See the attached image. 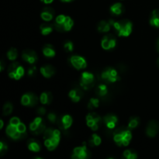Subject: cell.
I'll list each match as a JSON object with an SVG mask.
<instances>
[{
    "mask_svg": "<svg viewBox=\"0 0 159 159\" xmlns=\"http://www.w3.org/2000/svg\"><path fill=\"white\" fill-rule=\"evenodd\" d=\"M111 26L114 28L117 34L120 37H127L132 31V23L128 20H122L115 22L110 20Z\"/></svg>",
    "mask_w": 159,
    "mask_h": 159,
    "instance_id": "6da1fadb",
    "label": "cell"
},
{
    "mask_svg": "<svg viewBox=\"0 0 159 159\" xmlns=\"http://www.w3.org/2000/svg\"><path fill=\"white\" fill-rule=\"evenodd\" d=\"M60 131L58 130H54V136L51 137L49 139L45 140L44 145L49 151H53L57 148L60 141Z\"/></svg>",
    "mask_w": 159,
    "mask_h": 159,
    "instance_id": "7a4b0ae2",
    "label": "cell"
},
{
    "mask_svg": "<svg viewBox=\"0 0 159 159\" xmlns=\"http://www.w3.org/2000/svg\"><path fill=\"white\" fill-rule=\"evenodd\" d=\"M101 77L103 80L108 82H115L119 79L117 71L112 68H107L102 71Z\"/></svg>",
    "mask_w": 159,
    "mask_h": 159,
    "instance_id": "3957f363",
    "label": "cell"
},
{
    "mask_svg": "<svg viewBox=\"0 0 159 159\" xmlns=\"http://www.w3.org/2000/svg\"><path fill=\"white\" fill-rule=\"evenodd\" d=\"M95 78L93 74L89 72H83L81 76V85L85 89H89L93 86V84L94 83Z\"/></svg>",
    "mask_w": 159,
    "mask_h": 159,
    "instance_id": "277c9868",
    "label": "cell"
},
{
    "mask_svg": "<svg viewBox=\"0 0 159 159\" xmlns=\"http://www.w3.org/2000/svg\"><path fill=\"white\" fill-rule=\"evenodd\" d=\"M73 26V20L69 16L65 17V20L63 23H54V28L58 32H65L68 31L71 29Z\"/></svg>",
    "mask_w": 159,
    "mask_h": 159,
    "instance_id": "5b68a950",
    "label": "cell"
},
{
    "mask_svg": "<svg viewBox=\"0 0 159 159\" xmlns=\"http://www.w3.org/2000/svg\"><path fill=\"white\" fill-rule=\"evenodd\" d=\"M6 132L9 137H11L12 139L15 140L20 139V138H23L24 137H26V134L19 132L18 130H17L16 126H13L10 124H9V125H8Z\"/></svg>",
    "mask_w": 159,
    "mask_h": 159,
    "instance_id": "8992f818",
    "label": "cell"
},
{
    "mask_svg": "<svg viewBox=\"0 0 159 159\" xmlns=\"http://www.w3.org/2000/svg\"><path fill=\"white\" fill-rule=\"evenodd\" d=\"M70 62L72 65V66L78 70L83 69V68H86L87 66L85 60L82 57H80V56H72L70 58Z\"/></svg>",
    "mask_w": 159,
    "mask_h": 159,
    "instance_id": "52a82bcc",
    "label": "cell"
},
{
    "mask_svg": "<svg viewBox=\"0 0 159 159\" xmlns=\"http://www.w3.org/2000/svg\"><path fill=\"white\" fill-rule=\"evenodd\" d=\"M116 46V38L112 34H108L102 40V47L105 50H110Z\"/></svg>",
    "mask_w": 159,
    "mask_h": 159,
    "instance_id": "ba28073f",
    "label": "cell"
},
{
    "mask_svg": "<svg viewBox=\"0 0 159 159\" xmlns=\"http://www.w3.org/2000/svg\"><path fill=\"white\" fill-rule=\"evenodd\" d=\"M61 129H68L71 127L72 124V118L69 115H65L63 116H61L58 119H57L56 122Z\"/></svg>",
    "mask_w": 159,
    "mask_h": 159,
    "instance_id": "9c48e42d",
    "label": "cell"
},
{
    "mask_svg": "<svg viewBox=\"0 0 159 159\" xmlns=\"http://www.w3.org/2000/svg\"><path fill=\"white\" fill-rule=\"evenodd\" d=\"M22 57H23V59L25 61L28 62V63L30 64L35 63L37 60V54H36L35 51H34L33 50L26 49L25 50V51H23Z\"/></svg>",
    "mask_w": 159,
    "mask_h": 159,
    "instance_id": "30bf717a",
    "label": "cell"
},
{
    "mask_svg": "<svg viewBox=\"0 0 159 159\" xmlns=\"http://www.w3.org/2000/svg\"><path fill=\"white\" fill-rule=\"evenodd\" d=\"M159 130V124L157 121L152 120L148 123L147 127V130H146V133H147L148 136L149 137H155L157 134Z\"/></svg>",
    "mask_w": 159,
    "mask_h": 159,
    "instance_id": "8fae6325",
    "label": "cell"
},
{
    "mask_svg": "<svg viewBox=\"0 0 159 159\" xmlns=\"http://www.w3.org/2000/svg\"><path fill=\"white\" fill-rule=\"evenodd\" d=\"M88 151L85 146L83 147H78L74 149L73 151L72 158H78V159H84L87 158L88 156Z\"/></svg>",
    "mask_w": 159,
    "mask_h": 159,
    "instance_id": "7c38bea8",
    "label": "cell"
},
{
    "mask_svg": "<svg viewBox=\"0 0 159 159\" xmlns=\"http://www.w3.org/2000/svg\"><path fill=\"white\" fill-rule=\"evenodd\" d=\"M117 117L113 114H107L104 117V122H105L107 127L110 129L115 128L116 124H117Z\"/></svg>",
    "mask_w": 159,
    "mask_h": 159,
    "instance_id": "4fadbf2b",
    "label": "cell"
},
{
    "mask_svg": "<svg viewBox=\"0 0 159 159\" xmlns=\"http://www.w3.org/2000/svg\"><path fill=\"white\" fill-rule=\"evenodd\" d=\"M54 10L51 7H45L41 12V18L44 21H50L53 19L54 16Z\"/></svg>",
    "mask_w": 159,
    "mask_h": 159,
    "instance_id": "5bb4252c",
    "label": "cell"
},
{
    "mask_svg": "<svg viewBox=\"0 0 159 159\" xmlns=\"http://www.w3.org/2000/svg\"><path fill=\"white\" fill-rule=\"evenodd\" d=\"M40 72L45 78H50L55 73V68L52 65H45L41 67Z\"/></svg>",
    "mask_w": 159,
    "mask_h": 159,
    "instance_id": "9a60e30c",
    "label": "cell"
},
{
    "mask_svg": "<svg viewBox=\"0 0 159 159\" xmlns=\"http://www.w3.org/2000/svg\"><path fill=\"white\" fill-rule=\"evenodd\" d=\"M82 96V92L79 89H75L69 93V97L75 102H79Z\"/></svg>",
    "mask_w": 159,
    "mask_h": 159,
    "instance_id": "2e32d148",
    "label": "cell"
},
{
    "mask_svg": "<svg viewBox=\"0 0 159 159\" xmlns=\"http://www.w3.org/2000/svg\"><path fill=\"white\" fill-rule=\"evenodd\" d=\"M150 23L155 27H159V9H155L152 12L150 18Z\"/></svg>",
    "mask_w": 159,
    "mask_h": 159,
    "instance_id": "e0dca14e",
    "label": "cell"
},
{
    "mask_svg": "<svg viewBox=\"0 0 159 159\" xmlns=\"http://www.w3.org/2000/svg\"><path fill=\"white\" fill-rule=\"evenodd\" d=\"M24 75V69L22 66H19L14 72L9 73V75L11 79H15L16 80H19L22 76Z\"/></svg>",
    "mask_w": 159,
    "mask_h": 159,
    "instance_id": "ac0fdd59",
    "label": "cell"
},
{
    "mask_svg": "<svg viewBox=\"0 0 159 159\" xmlns=\"http://www.w3.org/2000/svg\"><path fill=\"white\" fill-rule=\"evenodd\" d=\"M40 102L43 104H50L52 102L53 96L50 92H44L40 95Z\"/></svg>",
    "mask_w": 159,
    "mask_h": 159,
    "instance_id": "d6986e66",
    "label": "cell"
},
{
    "mask_svg": "<svg viewBox=\"0 0 159 159\" xmlns=\"http://www.w3.org/2000/svg\"><path fill=\"white\" fill-rule=\"evenodd\" d=\"M43 53L47 57H54L55 55V50L51 44H45L43 48Z\"/></svg>",
    "mask_w": 159,
    "mask_h": 159,
    "instance_id": "ffe728a7",
    "label": "cell"
},
{
    "mask_svg": "<svg viewBox=\"0 0 159 159\" xmlns=\"http://www.w3.org/2000/svg\"><path fill=\"white\" fill-rule=\"evenodd\" d=\"M28 148L34 152H37L40 150V144L35 139H30L28 141Z\"/></svg>",
    "mask_w": 159,
    "mask_h": 159,
    "instance_id": "44dd1931",
    "label": "cell"
},
{
    "mask_svg": "<svg viewBox=\"0 0 159 159\" xmlns=\"http://www.w3.org/2000/svg\"><path fill=\"white\" fill-rule=\"evenodd\" d=\"M110 11L112 13L115 14V15H120V14L123 13V12L124 11V8L121 3H115L110 7Z\"/></svg>",
    "mask_w": 159,
    "mask_h": 159,
    "instance_id": "7402d4cb",
    "label": "cell"
},
{
    "mask_svg": "<svg viewBox=\"0 0 159 159\" xmlns=\"http://www.w3.org/2000/svg\"><path fill=\"white\" fill-rule=\"evenodd\" d=\"M111 23L110 22H107V21H101L100 23H99L98 25V30L99 32L102 33H105V32H108L109 30H110V27H111Z\"/></svg>",
    "mask_w": 159,
    "mask_h": 159,
    "instance_id": "603a6c76",
    "label": "cell"
},
{
    "mask_svg": "<svg viewBox=\"0 0 159 159\" xmlns=\"http://www.w3.org/2000/svg\"><path fill=\"white\" fill-rule=\"evenodd\" d=\"M40 29L43 35H48L53 30L54 27H53V25L51 24V23H43V24L40 25Z\"/></svg>",
    "mask_w": 159,
    "mask_h": 159,
    "instance_id": "cb8c5ba5",
    "label": "cell"
},
{
    "mask_svg": "<svg viewBox=\"0 0 159 159\" xmlns=\"http://www.w3.org/2000/svg\"><path fill=\"white\" fill-rule=\"evenodd\" d=\"M96 93L98 96H104L107 95V87L106 85H103V84H101V85H99L97 87H96Z\"/></svg>",
    "mask_w": 159,
    "mask_h": 159,
    "instance_id": "d4e9b609",
    "label": "cell"
},
{
    "mask_svg": "<svg viewBox=\"0 0 159 159\" xmlns=\"http://www.w3.org/2000/svg\"><path fill=\"white\" fill-rule=\"evenodd\" d=\"M89 120H94L95 122L99 123L100 122L101 119H100V116H99L97 113H90L86 116V121H89Z\"/></svg>",
    "mask_w": 159,
    "mask_h": 159,
    "instance_id": "484cf974",
    "label": "cell"
},
{
    "mask_svg": "<svg viewBox=\"0 0 159 159\" xmlns=\"http://www.w3.org/2000/svg\"><path fill=\"white\" fill-rule=\"evenodd\" d=\"M140 123V119L139 117H131L130 119V121H129V124H128V128L129 129H133L135 128Z\"/></svg>",
    "mask_w": 159,
    "mask_h": 159,
    "instance_id": "4316f807",
    "label": "cell"
},
{
    "mask_svg": "<svg viewBox=\"0 0 159 159\" xmlns=\"http://www.w3.org/2000/svg\"><path fill=\"white\" fill-rule=\"evenodd\" d=\"M17 56H18V53L16 48H11L7 53V57L9 60L14 61L17 58Z\"/></svg>",
    "mask_w": 159,
    "mask_h": 159,
    "instance_id": "83f0119b",
    "label": "cell"
},
{
    "mask_svg": "<svg viewBox=\"0 0 159 159\" xmlns=\"http://www.w3.org/2000/svg\"><path fill=\"white\" fill-rule=\"evenodd\" d=\"M12 112V105L10 102H6L3 107V115L4 116H8L11 114Z\"/></svg>",
    "mask_w": 159,
    "mask_h": 159,
    "instance_id": "f1b7e54d",
    "label": "cell"
},
{
    "mask_svg": "<svg viewBox=\"0 0 159 159\" xmlns=\"http://www.w3.org/2000/svg\"><path fill=\"white\" fill-rule=\"evenodd\" d=\"M21 103L23 106H29L30 107V93L23 95L21 99Z\"/></svg>",
    "mask_w": 159,
    "mask_h": 159,
    "instance_id": "f546056e",
    "label": "cell"
},
{
    "mask_svg": "<svg viewBox=\"0 0 159 159\" xmlns=\"http://www.w3.org/2000/svg\"><path fill=\"white\" fill-rule=\"evenodd\" d=\"M124 157L127 159H134L138 158V155L137 154H135L134 152H133L130 150H126L124 152Z\"/></svg>",
    "mask_w": 159,
    "mask_h": 159,
    "instance_id": "4dcf8cb0",
    "label": "cell"
},
{
    "mask_svg": "<svg viewBox=\"0 0 159 159\" xmlns=\"http://www.w3.org/2000/svg\"><path fill=\"white\" fill-rule=\"evenodd\" d=\"M46 126H45V124L43 122H42L41 124H40V125L38 126V127H37V129H36L34 131H32L33 134L35 135H38V134H40L43 133L44 132V130H46Z\"/></svg>",
    "mask_w": 159,
    "mask_h": 159,
    "instance_id": "1f68e13d",
    "label": "cell"
},
{
    "mask_svg": "<svg viewBox=\"0 0 159 159\" xmlns=\"http://www.w3.org/2000/svg\"><path fill=\"white\" fill-rule=\"evenodd\" d=\"M99 107V99H91L88 104V108L93 110L94 108H97Z\"/></svg>",
    "mask_w": 159,
    "mask_h": 159,
    "instance_id": "d6a6232c",
    "label": "cell"
},
{
    "mask_svg": "<svg viewBox=\"0 0 159 159\" xmlns=\"http://www.w3.org/2000/svg\"><path fill=\"white\" fill-rule=\"evenodd\" d=\"M64 49L66 52H71L73 51V43L71 41H67L65 42L64 44Z\"/></svg>",
    "mask_w": 159,
    "mask_h": 159,
    "instance_id": "836d02e7",
    "label": "cell"
},
{
    "mask_svg": "<svg viewBox=\"0 0 159 159\" xmlns=\"http://www.w3.org/2000/svg\"><path fill=\"white\" fill-rule=\"evenodd\" d=\"M30 107H34V106L37 105V103L38 102V98L34 93H30Z\"/></svg>",
    "mask_w": 159,
    "mask_h": 159,
    "instance_id": "e575fe53",
    "label": "cell"
},
{
    "mask_svg": "<svg viewBox=\"0 0 159 159\" xmlns=\"http://www.w3.org/2000/svg\"><path fill=\"white\" fill-rule=\"evenodd\" d=\"M92 139H93V142H94L95 145L96 146H98L100 144L101 138H100V137L98 136L97 134H93V136H92Z\"/></svg>",
    "mask_w": 159,
    "mask_h": 159,
    "instance_id": "d590c367",
    "label": "cell"
},
{
    "mask_svg": "<svg viewBox=\"0 0 159 159\" xmlns=\"http://www.w3.org/2000/svg\"><path fill=\"white\" fill-rule=\"evenodd\" d=\"M48 118L52 124H54L55 122H57V116H56V114H54V113H50L49 114H48Z\"/></svg>",
    "mask_w": 159,
    "mask_h": 159,
    "instance_id": "8d00e7d4",
    "label": "cell"
},
{
    "mask_svg": "<svg viewBox=\"0 0 159 159\" xmlns=\"http://www.w3.org/2000/svg\"><path fill=\"white\" fill-rule=\"evenodd\" d=\"M9 124H12V125H13V126H17L20 124V120L19 118L12 117V118H11Z\"/></svg>",
    "mask_w": 159,
    "mask_h": 159,
    "instance_id": "74e56055",
    "label": "cell"
},
{
    "mask_svg": "<svg viewBox=\"0 0 159 159\" xmlns=\"http://www.w3.org/2000/svg\"><path fill=\"white\" fill-rule=\"evenodd\" d=\"M16 127L18 131L20 132V133H25L26 132V126L23 124H22V123H20L19 125H17Z\"/></svg>",
    "mask_w": 159,
    "mask_h": 159,
    "instance_id": "f35d334b",
    "label": "cell"
},
{
    "mask_svg": "<svg viewBox=\"0 0 159 159\" xmlns=\"http://www.w3.org/2000/svg\"><path fill=\"white\" fill-rule=\"evenodd\" d=\"M40 124H39L38 123L36 122L35 120H34V122L31 123L30 125V129L31 131H34V130H35L36 129H37V127H38V126L40 125Z\"/></svg>",
    "mask_w": 159,
    "mask_h": 159,
    "instance_id": "ab89813d",
    "label": "cell"
},
{
    "mask_svg": "<svg viewBox=\"0 0 159 159\" xmlns=\"http://www.w3.org/2000/svg\"><path fill=\"white\" fill-rule=\"evenodd\" d=\"M6 150H7V145L3 142L0 143V152H1V153L4 154Z\"/></svg>",
    "mask_w": 159,
    "mask_h": 159,
    "instance_id": "60d3db41",
    "label": "cell"
},
{
    "mask_svg": "<svg viewBox=\"0 0 159 159\" xmlns=\"http://www.w3.org/2000/svg\"><path fill=\"white\" fill-rule=\"evenodd\" d=\"M37 114L40 115V116H43V115L45 114V113H46V110H45L44 108H43V107H40V108L37 110Z\"/></svg>",
    "mask_w": 159,
    "mask_h": 159,
    "instance_id": "b9f144b4",
    "label": "cell"
},
{
    "mask_svg": "<svg viewBox=\"0 0 159 159\" xmlns=\"http://www.w3.org/2000/svg\"><path fill=\"white\" fill-rule=\"evenodd\" d=\"M35 71H36V67H32V68H30L29 69L28 74H29V75H33L35 73Z\"/></svg>",
    "mask_w": 159,
    "mask_h": 159,
    "instance_id": "7bdbcfd3",
    "label": "cell"
},
{
    "mask_svg": "<svg viewBox=\"0 0 159 159\" xmlns=\"http://www.w3.org/2000/svg\"><path fill=\"white\" fill-rule=\"evenodd\" d=\"M90 128H91L93 130H94V131L95 130H97L98 128H99V124H95L94 125H93L92 127H90Z\"/></svg>",
    "mask_w": 159,
    "mask_h": 159,
    "instance_id": "ee69618b",
    "label": "cell"
},
{
    "mask_svg": "<svg viewBox=\"0 0 159 159\" xmlns=\"http://www.w3.org/2000/svg\"><path fill=\"white\" fill-rule=\"evenodd\" d=\"M40 1H42L43 2H44V3H46V4H50V3L52 2L54 0H40Z\"/></svg>",
    "mask_w": 159,
    "mask_h": 159,
    "instance_id": "f6af8a7d",
    "label": "cell"
},
{
    "mask_svg": "<svg viewBox=\"0 0 159 159\" xmlns=\"http://www.w3.org/2000/svg\"><path fill=\"white\" fill-rule=\"evenodd\" d=\"M1 71H2L3 69H4V65H3V61H1Z\"/></svg>",
    "mask_w": 159,
    "mask_h": 159,
    "instance_id": "bcb514c9",
    "label": "cell"
},
{
    "mask_svg": "<svg viewBox=\"0 0 159 159\" xmlns=\"http://www.w3.org/2000/svg\"><path fill=\"white\" fill-rule=\"evenodd\" d=\"M157 51H158L159 53V38H158V41H157Z\"/></svg>",
    "mask_w": 159,
    "mask_h": 159,
    "instance_id": "7dc6e473",
    "label": "cell"
},
{
    "mask_svg": "<svg viewBox=\"0 0 159 159\" xmlns=\"http://www.w3.org/2000/svg\"><path fill=\"white\" fill-rule=\"evenodd\" d=\"M3 127V121L2 120H0V128H2Z\"/></svg>",
    "mask_w": 159,
    "mask_h": 159,
    "instance_id": "c3c4849f",
    "label": "cell"
},
{
    "mask_svg": "<svg viewBox=\"0 0 159 159\" xmlns=\"http://www.w3.org/2000/svg\"><path fill=\"white\" fill-rule=\"evenodd\" d=\"M157 65H158L159 68V57L158 58V60H157Z\"/></svg>",
    "mask_w": 159,
    "mask_h": 159,
    "instance_id": "681fc988",
    "label": "cell"
},
{
    "mask_svg": "<svg viewBox=\"0 0 159 159\" xmlns=\"http://www.w3.org/2000/svg\"><path fill=\"white\" fill-rule=\"evenodd\" d=\"M61 1H63V2H71V1H72V0H61Z\"/></svg>",
    "mask_w": 159,
    "mask_h": 159,
    "instance_id": "f907efd6",
    "label": "cell"
}]
</instances>
